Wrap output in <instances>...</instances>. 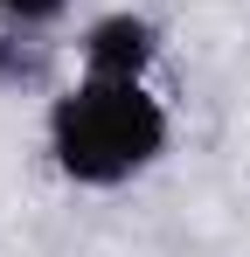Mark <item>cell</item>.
<instances>
[{"label": "cell", "mask_w": 250, "mask_h": 257, "mask_svg": "<svg viewBox=\"0 0 250 257\" xmlns=\"http://www.w3.org/2000/svg\"><path fill=\"white\" fill-rule=\"evenodd\" d=\"M49 153L77 188H125L167 153V104L146 84L77 77L49 97Z\"/></svg>", "instance_id": "6da1fadb"}, {"label": "cell", "mask_w": 250, "mask_h": 257, "mask_svg": "<svg viewBox=\"0 0 250 257\" xmlns=\"http://www.w3.org/2000/svg\"><path fill=\"white\" fill-rule=\"evenodd\" d=\"M77 63H83V77L146 84V70L160 63V21L153 14H132V7H111V14H97L77 35Z\"/></svg>", "instance_id": "7a4b0ae2"}, {"label": "cell", "mask_w": 250, "mask_h": 257, "mask_svg": "<svg viewBox=\"0 0 250 257\" xmlns=\"http://www.w3.org/2000/svg\"><path fill=\"white\" fill-rule=\"evenodd\" d=\"M49 84V42L0 21V90H42Z\"/></svg>", "instance_id": "3957f363"}, {"label": "cell", "mask_w": 250, "mask_h": 257, "mask_svg": "<svg viewBox=\"0 0 250 257\" xmlns=\"http://www.w3.org/2000/svg\"><path fill=\"white\" fill-rule=\"evenodd\" d=\"M0 21L7 28H28V35H49L70 21V0H0Z\"/></svg>", "instance_id": "277c9868"}]
</instances>
